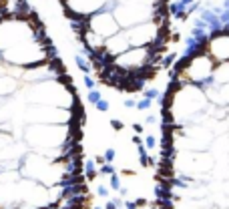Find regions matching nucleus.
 <instances>
[{
    "label": "nucleus",
    "mask_w": 229,
    "mask_h": 209,
    "mask_svg": "<svg viewBox=\"0 0 229 209\" xmlns=\"http://www.w3.org/2000/svg\"><path fill=\"white\" fill-rule=\"evenodd\" d=\"M79 101L54 52L0 54V209H89Z\"/></svg>",
    "instance_id": "f257e3e1"
}]
</instances>
